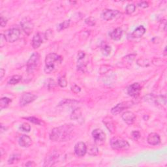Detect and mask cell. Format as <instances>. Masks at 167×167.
<instances>
[{"label": "cell", "mask_w": 167, "mask_h": 167, "mask_svg": "<svg viewBox=\"0 0 167 167\" xmlns=\"http://www.w3.org/2000/svg\"><path fill=\"white\" fill-rule=\"evenodd\" d=\"M74 127L72 124H65L52 129L50 139L54 142H65L70 139L73 133Z\"/></svg>", "instance_id": "cell-1"}, {"label": "cell", "mask_w": 167, "mask_h": 167, "mask_svg": "<svg viewBox=\"0 0 167 167\" xmlns=\"http://www.w3.org/2000/svg\"><path fill=\"white\" fill-rule=\"evenodd\" d=\"M63 58L61 56L55 53H50L48 54L45 59V67L44 72L46 74L51 73L56 69V65L61 63Z\"/></svg>", "instance_id": "cell-2"}, {"label": "cell", "mask_w": 167, "mask_h": 167, "mask_svg": "<svg viewBox=\"0 0 167 167\" xmlns=\"http://www.w3.org/2000/svg\"><path fill=\"white\" fill-rule=\"evenodd\" d=\"M111 148L115 150H127L129 148L130 145L125 139L119 136H114L110 141Z\"/></svg>", "instance_id": "cell-3"}, {"label": "cell", "mask_w": 167, "mask_h": 167, "mask_svg": "<svg viewBox=\"0 0 167 167\" xmlns=\"http://www.w3.org/2000/svg\"><path fill=\"white\" fill-rule=\"evenodd\" d=\"M6 41L8 43H14L19 39L20 35V31L19 29L16 27H12V28L9 29L5 31L3 33Z\"/></svg>", "instance_id": "cell-4"}, {"label": "cell", "mask_w": 167, "mask_h": 167, "mask_svg": "<svg viewBox=\"0 0 167 167\" xmlns=\"http://www.w3.org/2000/svg\"><path fill=\"white\" fill-rule=\"evenodd\" d=\"M40 61V54L37 52H35L31 55L29 60L27 62V71L29 73H31L35 70L38 67Z\"/></svg>", "instance_id": "cell-5"}, {"label": "cell", "mask_w": 167, "mask_h": 167, "mask_svg": "<svg viewBox=\"0 0 167 167\" xmlns=\"http://www.w3.org/2000/svg\"><path fill=\"white\" fill-rule=\"evenodd\" d=\"M92 136L95 143L98 145L103 144L106 140V134L103 130L100 129H95L92 132Z\"/></svg>", "instance_id": "cell-6"}, {"label": "cell", "mask_w": 167, "mask_h": 167, "mask_svg": "<svg viewBox=\"0 0 167 167\" xmlns=\"http://www.w3.org/2000/svg\"><path fill=\"white\" fill-rule=\"evenodd\" d=\"M134 104L132 101H125L122 103H118L116 106L113 107L111 110V113L114 115H117V114L121 112L124 110L130 108Z\"/></svg>", "instance_id": "cell-7"}, {"label": "cell", "mask_w": 167, "mask_h": 167, "mask_svg": "<svg viewBox=\"0 0 167 167\" xmlns=\"http://www.w3.org/2000/svg\"><path fill=\"white\" fill-rule=\"evenodd\" d=\"M37 98V95L31 93H25L22 95L20 99V105L24 106L29 103H32Z\"/></svg>", "instance_id": "cell-8"}, {"label": "cell", "mask_w": 167, "mask_h": 167, "mask_svg": "<svg viewBox=\"0 0 167 167\" xmlns=\"http://www.w3.org/2000/svg\"><path fill=\"white\" fill-rule=\"evenodd\" d=\"M74 153L77 157H82L86 155L87 153V146L83 142H79L76 143L74 148Z\"/></svg>", "instance_id": "cell-9"}, {"label": "cell", "mask_w": 167, "mask_h": 167, "mask_svg": "<svg viewBox=\"0 0 167 167\" xmlns=\"http://www.w3.org/2000/svg\"><path fill=\"white\" fill-rule=\"evenodd\" d=\"M59 158V154L56 152L53 151L52 153H49L48 155L46 157L45 160H44V166H52L54 165L58 162Z\"/></svg>", "instance_id": "cell-10"}, {"label": "cell", "mask_w": 167, "mask_h": 167, "mask_svg": "<svg viewBox=\"0 0 167 167\" xmlns=\"http://www.w3.org/2000/svg\"><path fill=\"white\" fill-rule=\"evenodd\" d=\"M20 25L23 31L26 33L27 35H29L32 33V31L33 30V24L32 23V22L30 20L27 18H24L20 22Z\"/></svg>", "instance_id": "cell-11"}, {"label": "cell", "mask_w": 167, "mask_h": 167, "mask_svg": "<svg viewBox=\"0 0 167 167\" xmlns=\"http://www.w3.org/2000/svg\"><path fill=\"white\" fill-rule=\"evenodd\" d=\"M119 14H120L119 12L118 11H117V10L107 9L103 12V14H102V17H103V18L104 20L110 21L117 18Z\"/></svg>", "instance_id": "cell-12"}, {"label": "cell", "mask_w": 167, "mask_h": 167, "mask_svg": "<svg viewBox=\"0 0 167 167\" xmlns=\"http://www.w3.org/2000/svg\"><path fill=\"white\" fill-rule=\"evenodd\" d=\"M142 87L138 83H134L129 86L127 88V93L129 96L135 97L140 94Z\"/></svg>", "instance_id": "cell-13"}, {"label": "cell", "mask_w": 167, "mask_h": 167, "mask_svg": "<svg viewBox=\"0 0 167 167\" xmlns=\"http://www.w3.org/2000/svg\"><path fill=\"white\" fill-rule=\"evenodd\" d=\"M103 123L104 124V125L106 126V127L107 129L111 133H115L116 131V125L115 123L113 120V119L111 118V117L107 116L106 118H104L103 119Z\"/></svg>", "instance_id": "cell-14"}, {"label": "cell", "mask_w": 167, "mask_h": 167, "mask_svg": "<svg viewBox=\"0 0 167 167\" xmlns=\"http://www.w3.org/2000/svg\"><path fill=\"white\" fill-rule=\"evenodd\" d=\"M147 141H148V143L151 146L159 145L161 142L160 136H159V134L155 133H150L148 136Z\"/></svg>", "instance_id": "cell-15"}, {"label": "cell", "mask_w": 167, "mask_h": 167, "mask_svg": "<svg viewBox=\"0 0 167 167\" xmlns=\"http://www.w3.org/2000/svg\"><path fill=\"white\" fill-rule=\"evenodd\" d=\"M121 118L123 120L127 125H132L136 119V116L133 112L130 111H127L122 114Z\"/></svg>", "instance_id": "cell-16"}, {"label": "cell", "mask_w": 167, "mask_h": 167, "mask_svg": "<svg viewBox=\"0 0 167 167\" xmlns=\"http://www.w3.org/2000/svg\"><path fill=\"white\" fill-rule=\"evenodd\" d=\"M18 143L19 145L22 147V148H28L29 146H31L32 143V140L29 136L24 134V135L21 136L20 138H19Z\"/></svg>", "instance_id": "cell-17"}, {"label": "cell", "mask_w": 167, "mask_h": 167, "mask_svg": "<svg viewBox=\"0 0 167 167\" xmlns=\"http://www.w3.org/2000/svg\"><path fill=\"white\" fill-rule=\"evenodd\" d=\"M43 43V35L41 33H37L33 37L32 40V46L34 49L38 48Z\"/></svg>", "instance_id": "cell-18"}, {"label": "cell", "mask_w": 167, "mask_h": 167, "mask_svg": "<svg viewBox=\"0 0 167 167\" xmlns=\"http://www.w3.org/2000/svg\"><path fill=\"white\" fill-rule=\"evenodd\" d=\"M146 33V28L143 26H140L134 29L132 33L131 36L133 38H140Z\"/></svg>", "instance_id": "cell-19"}, {"label": "cell", "mask_w": 167, "mask_h": 167, "mask_svg": "<svg viewBox=\"0 0 167 167\" xmlns=\"http://www.w3.org/2000/svg\"><path fill=\"white\" fill-rule=\"evenodd\" d=\"M122 35H123V30L120 27H118V28H116L115 29L111 32L110 33V36L112 39L114 41H119L121 39Z\"/></svg>", "instance_id": "cell-20"}, {"label": "cell", "mask_w": 167, "mask_h": 167, "mask_svg": "<svg viewBox=\"0 0 167 167\" xmlns=\"http://www.w3.org/2000/svg\"><path fill=\"white\" fill-rule=\"evenodd\" d=\"M24 119H27V121H29L32 123L38 125H44V122L43 121L41 120V119H39V118H35V117H33V116L27 117V118H24Z\"/></svg>", "instance_id": "cell-21"}, {"label": "cell", "mask_w": 167, "mask_h": 167, "mask_svg": "<svg viewBox=\"0 0 167 167\" xmlns=\"http://www.w3.org/2000/svg\"><path fill=\"white\" fill-rule=\"evenodd\" d=\"M82 116V110L80 108H76L74 110L71 115V119L76 120L80 118Z\"/></svg>", "instance_id": "cell-22"}, {"label": "cell", "mask_w": 167, "mask_h": 167, "mask_svg": "<svg viewBox=\"0 0 167 167\" xmlns=\"http://www.w3.org/2000/svg\"><path fill=\"white\" fill-rule=\"evenodd\" d=\"M10 103H11V99L7 97H3L0 100V109L3 110L4 108H7V106L9 105Z\"/></svg>", "instance_id": "cell-23"}, {"label": "cell", "mask_w": 167, "mask_h": 167, "mask_svg": "<svg viewBox=\"0 0 167 167\" xmlns=\"http://www.w3.org/2000/svg\"><path fill=\"white\" fill-rule=\"evenodd\" d=\"M77 103H78V101H77L76 100H73V99H65L64 100L61 101L59 104V106H65V105H69V106H73L74 104H76Z\"/></svg>", "instance_id": "cell-24"}, {"label": "cell", "mask_w": 167, "mask_h": 167, "mask_svg": "<svg viewBox=\"0 0 167 167\" xmlns=\"http://www.w3.org/2000/svg\"><path fill=\"white\" fill-rule=\"evenodd\" d=\"M87 152H88L89 155L91 156H95L98 155L99 149L95 146L90 145V146H89L88 148V147H87Z\"/></svg>", "instance_id": "cell-25"}, {"label": "cell", "mask_w": 167, "mask_h": 167, "mask_svg": "<svg viewBox=\"0 0 167 167\" xmlns=\"http://www.w3.org/2000/svg\"><path fill=\"white\" fill-rule=\"evenodd\" d=\"M22 80V76L20 75H14L12 76L8 82L9 84L11 85H15V84L19 83Z\"/></svg>", "instance_id": "cell-26"}, {"label": "cell", "mask_w": 167, "mask_h": 167, "mask_svg": "<svg viewBox=\"0 0 167 167\" xmlns=\"http://www.w3.org/2000/svg\"><path fill=\"white\" fill-rule=\"evenodd\" d=\"M69 26H70V20H65L58 25V31L63 30V29L68 28Z\"/></svg>", "instance_id": "cell-27"}, {"label": "cell", "mask_w": 167, "mask_h": 167, "mask_svg": "<svg viewBox=\"0 0 167 167\" xmlns=\"http://www.w3.org/2000/svg\"><path fill=\"white\" fill-rule=\"evenodd\" d=\"M101 52H102V54H103L104 56H109L111 52L110 46L107 45V44H104V46H102Z\"/></svg>", "instance_id": "cell-28"}, {"label": "cell", "mask_w": 167, "mask_h": 167, "mask_svg": "<svg viewBox=\"0 0 167 167\" xmlns=\"http://www.w3.org/2000/svg\"><path fill=\"white\" fill-rule=\"evenodd\" d=\"M136 11V6L134 4H128L125 8V12L127 14H133Z\"/></svg>", "instance_id": "cell-29"}, {"label": "cell", "mask_w": 167, "mask_h": 167, "mask_svg": "<svg viewBox=\"0 0 167 167\" xmlns=\"http://www.w3.org/2000/svg\"><path fill=\"white\" fill-rule=\"evenodd\" d=\"M19 129H20V130H21L22 131L26 132V133H29V132L31 130V126L29 125L28 123H24L22 125H20Z\"/></svg>", "instance_id": "cell-30"}, {"label": "cell", "mask_w": 167, "mask_h": 167, "mask_svg": "<svg viewBox=\"0 0 167 167\" xmlns=\"http://www.w3.org/2000/svg\"><path fill=\"white\" fill-rule=\"evenodd\" d=\"M58 85L61 88H65L67 85V82L66 78L64 76H60L58 80Z\"/></svg>", "instance_id": "cell-31"}, {"label": "cell", "mask_w": 167, "mask_h": 167, "mask_svg": "<svg viewBox=\"0 0 167 167\" xmlns=\"http://www.w3.org/2000/svg\"><path fill=\"white\" fill-rule=\"evenodd\" d=\"M20 159V156L18 155H17V154H12V155L10 156L9 159V164H13L15 163V162L18 161Z\"/></svg>", "instance_id": "cell-32"}, {"label": "cell", "mask_w": 167, "mask_h": 167, "mask_svg": "<svg viewBox=\"0 0 167 167\" xmlns=\"http://www.w3.org/2000/svg\"><path fill=\"white\" fill-rule=\"evenodd\" d=\"M85 23L89 26H94L96 24V20L93 17H88L85 20Z\"/></svg>", "instance_id": "cell-33"}, {"label": "cell", "mask_w": 167, "mask_h": 167, "mask_svg": "<svg viewBox=\"0 0 167 167\" xmlns=\"http://www.w3.org/2000/svg\"><path fill=\"white\" fill-rule=\"evenodd\" d=\"M137 64L141 67H147L149 65L148 61L146 59H139L137 61Z\"/></svg>", "instance_id": "cell-34"}, {"label": "cell", "mask_w": 167, "mask_h": 167, "mask_svg": "<svg viewBox=\"0 0 167 167\" xmlns=\"http://www.w3.org/2000/svg\"><path fill=\"white\" fill-rule=\"evenodd\" d=\"M131 135H132V137H133V138L134 139V140H137L138 139L140 138V132L138 131H134L132 132Z\"/></svg>", "instance_id": "cell-35"}, {"label": "cell", "mask_w": 167, "mask_h": 167, "mask_svg": "<svg viewBox=\"0 0 167 167\" xmlns=\"http://www.w3.org/2000/svg\"><path fill=\"white\" fill-rule=\"evenodd\" d=\"M71 90L73 91L74 93H78L81 91V88H80L78 86L74 84V85L71 87Z\"/></svg>", "instance_id": "cell-36"}, {"label": "cell", "mask_w": 167, "mask_h": 167, "mask_svg": "<svg viewBox=\"0 0 167 167\" xmlns=\"http://www.w3.org/2000/svg\"><path fill=\"white\" fill-rule=\"evenodd\" d=\"M137 5H138L139 7H141V8L145 9V8H147V7H148L149 3H148V2H147V1H140L137 4Z\"/></svg>", "instance_id": "cell-37"}, {"label": "cell", "mask_w": 167, "mask_h": 167, "mask_svg": "<svg viewBox=\"0 0 167 167\" xmlns=\"http://www.w3.org/2000/svg\"><path fill=\"white\" fill-rule=\"evenodd\" d=\"M86 56V54L84 52H79L78 53V56H77V59H78V61H81L82 59H84Z\"/></svg>", "instance_id": "cell-38"}, {"label": "cell", "mask_w": 167, "mask_h": 167, "mask_svg": "<svg viewBox=\"0 0 167 167\" xmlns=\"http://www.w3.org/2000/svg\"><path fill=\"white\" fill-rule=\"evenodd\" d=\"M7 23V19L4 18L3 16H1V19H0V24H1V27H3L6 26Z\"/></svg>", "instance_id": "cell-39"}, {"label": "cell", "mask_w": 167, "mask_h": 167, "mask_svg": "<svg viewBox=\"0 0 167 167\" xmlns=\"http://www.w3.org/2000/svg\"><path fill=\"white\" fill-rule=\"evenodd\" d=\"M0 39H1V43H0V46L3 47L4 46V44H5V42L6 41V39L5 38V37L3 35V34H1V37H0Z\"/></svg>", "instance_id": "cell-40"}, {"label": "cell", "mask_w": 167, "mask_h": 167, "mask_svg": "<svg viewBox=\"0 0 167 167\" xmlns=\"http://www.w3.org/2000/svg\"><path fill=\"white\" fill-rule=\"evenodd\" d=\"M25 166H36V164L33 161H29V162H27L26 164H25Z\"/></svg>", "instance_id": "cell-41"}, {"label": "cell", "mask_w": 167, "mask_h": 167, "mask_svg": "<svg viewBox=\"0 0 167 167\" xmlns=\"http://www.w3.org/2000/svg\"><path fill=\"white\" fill-rule=\"evenodd\" d=\"M5 74V71L3 68H1L0 69V78H1V80L3 78Z\"/></svg>", "instance_id": "cell-42"}, {"label": "cell", "mask_w": 167, "mask_h": 167, "mask_svg": "<svg viewBox=\"0 0 167 167\" xmlns=\"http://www.w3.org/2000/svg\"><path fill=\"white\" fill-rule=\"evenodd\" d=\"M7 127H5V126H4L3 125H1V133H3V132L6 131L7 130Z\"/></svg>", "instance_id": "cell-43"}]
</instances>
